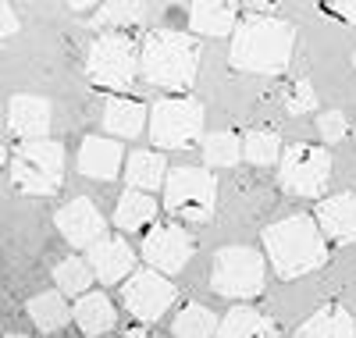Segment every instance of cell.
Returning <instances> with one entry per match:
<instances>
[{
    "mask_svg": "<svg viewBox=\"0 0 356 338\" xmlns=\"http://www.w3.org/2000/svg\"><path fill=\"white\" fill-rule=\"evenodd\" d=\"M296 29L285 18L271 15H246L232 33L228 61L232 68L250 75H282L292 61Z\"/></svg>",
    "mask_w": 356,
    "mask_h": 338,
    "instance_id": "6da1fadb",
    "label": "cell"
},
{
    "mask_svg": "<svg viewBox=\"0 0 356 338\" xmlns=\"http://www.w3.org/2000/svg\"><path fill=\"white\" fill-rule=\"evenodd\" d=\"M264 250H267V260H271V271L282 282H296L310 271H321L332 253L317 221L307 218V214H289V218L267 225Z\"/></svg>",
    "mask_w": 356,
    "mask_h": 338,
    "instance_id": "7a4b0ae2",
    "label": "cell"
},
{
    "mask_svg": "<svg viewBox=\"0 0 356 338\" xmlns=\"http://www.w3.org/2000/svg\"><path fill=\"white\" fill-rule=\"evenodd\" d=\"M139 75L171 97H186L200 75V43L178 29H154L139 43Z\"/></svg>",
    "mask_w": 356,
    "mask_h": 338,
    "instance_id": "3957f363",
    "label": "cell"
},
{
    "mask_svg": "<svg viewBox=\"0 0 356 338\" xmlns=\"http://www.w3.org/2000/svg\"><path fill=\"white\" fill-rule=\"evenodd\" d=\"M65 182V146L54 139L18 143L11 153V186L25 196H54Z\"/></svg>",
    "mask_w": 356,
    "mask_h": 338,
    "instance_id": "277c9868",
    "label": "cell"
},
{
    "mask_svg": "<svg viewBox=\"0 0 356 338\" xmlns=\"http://www.w3.org/2000/svg\"><path fill=\"white\" fill-rule=\"evenodd\" d=\"M214 203H218L214 171L196 168V164L168 168V178H164V210L171 214L175 221L207 225L214 218Z\"/></svg>",
    "mask_w": 356,
    "mask_h": 338,
    "instance_id": "5b68a950",
    "label": "cell"
},
{
    "mask_svg": "<svg viewBox=\"0 0 356 338\" xmlns=\"http://www.w3.org/2000/svg\"><path fill=\"white\" fill-rule=\"evenodd\" d=\"M86 79L97 89L122 93L139 79V43L129 33H104L86 50Z\"/></svg>",
    "mask_w": 356,
    "mask_h": 338,
    "instance_id": "8992f818",
    "label": "cell"
},
{
    "mask_svg": "<svg viewBox=\"0 0 356 338\" xmlns=\"http://www.w3.org/2000/svg\"><path fill=\"white\" fill-rule=\"evenodd\" d=\"M211 289L225 299H257L267 289V260L250 246H225L211 260Z\"/></svg>",
    "mask_w": 356,
    "mask_h": 338,
    "instance_id": "52a82bcc",
    "label": "cell"
},
{
    "mask_svg": "<svg viewBox=\"0 0 356 338\" xmlns=\"http://www.w3.org/2000/svg\"><path fill=\"white\" fill-rule=\"evenodd\" d=\"M150 143L161 150H189L203 132V104L196 97H164L150 104V121H146Z\"/></svg>",
    "mask_w": 356,
    "mask_h": 338,
    "instance_id": "ba28073f",
    "label": "cell"
},
{
    "mask_svg": "<svg viewBox=\"0 0 356 338\" xmlns=\"http://www.w3.org/2000/svg\"><path fill=\"white\" fill-rule=\"evenodd\" d=\"M328 178H332V157L324 146L314 143H292L282 150V161H278V186L289 196H300V200H314L328 189Z\"/></svg>",
    "mask_w": 356,
    "mask_h": 338,
    "instance_id": "9c48e42d",
    "label": "cell"
},
{
    "mask_svg": "<svg viewBox=\"0 0 356 338\" xmlns=\"http://www.w3.org/2000/svg\"><path fill=\"white\" fill-rule=\"evenodd\" d=\"M143 260L157 274H178L196 253V239L178 221H157L143 235Z\"/></svg>",
    "mask_w": 356,
    "mask_h": 338,
    "instance_id": "30bf717a",
    "label": "cell"
},
{
    "mask_svg": "<svg viewBox=\"0 0 356 338\" xmlns=\"http://www.w3.org/2000/svg\"><path fill=\"white\" fill-rule=\"evenodd\" d=\"M178 299V289L157 271H136L132 278L122 285V303L125 310L139 321V324H154L168 314V306H175Z\"/></svg>",
    "mask_w": 356,
    "mask_h": 338,
    "instance_id": "8fae6325",
    "label": "cell"
},
{
    "mask_svg": "<svg viewBox=\"0 0 356 338\" xmlns=\"http://www.w3.org/2000/svg\"><path fill=\"white\" fill-rule=\"evenodd\" d=\"M54 221H57V232L65 235V242L75 246V250H93L107 232V221H104L100 207L89 196H75L72 203H65L54 214Z\"/></svg>",
    "mask_w": 356,
    "mask_h": 338,
    "instance_id": "7c38bea8",
    "label": "cell"
},
{
    "mask_svg": "<svg viewBox=\"0 0 356 338\" xmlns=\"http://www.w3.org/2000/svg\"><path fill=\"white\" fill-rule=\"evenodd\" d=\"M89 271L100 285H125L136 274V250L122 239V235H104L86 257Z\"/></svg>",
    "mask_w": 356,
    "mask_h": 338,
    "instance_id": "4fadbf2b",
    "label": "cell"
},
{
    "mask_svg": "<svg viewBox=\"0 0 356 338\" xmlns=\"http://www.w3.org/2000/svg\"><path fill=\"white\" fill-rule=\"evenodd\" d=\"M314 221L324 235V242H356V193H335L328 200H317Z\"/></svg>",
    "mask_w": 356,
    "mask_h": 338,
    "instance_id": "5bb4252c",
    "label": "cell"
},
{
    "mask_svg": "<svg viewBox=\"0 0 356 338\" xmlns=\"http://www.w3.org/2000/svg\"><path fill=\"white\" fill-rule=\"evenodd\" d=\"M125 171V150L118 139L107 136H86L79 146V175L93 182H114Z\"/></svg>",
    "mask_w": 356,
    "mask_h": 338,
    "instance_id": "9a60e30c",
    "label": "cell"
},
{
    "mask_svg": "<svg viewBox=\"0 0 356 338\" xmlns=\"http://www.w3.org/2000/svg\"><path fill=\"white\" fill-rule=\"evenodd\" d=\"M50 121H54L50 100L33 97V93H18V97H11V104H8V129H11V136H18L22 143L47 139Z\"/></svg>",
    "mask_w": 356,
    "mask_h": 338,
    "instance_id": "2e32d148",
    "label": "cell"
},
{
    "mask_svg": "<svg viewBox=\"0 0 356 338\" xmlns=\"http://www.w3.org/2000/svg\"><path fill=\"white\" fill-rule=\"evenodd\" d=\"M146 121H150V107H146L143 100H132V97H111L104 104V118L100 125L104 132L118 136V139H139Z\"/></svg>",
    "mask_w": 356,
    "mask_h": 338,
    "instance_id": "e0dca14e",
    "label": "cell"
},
{
    "mask_svg": "<svg viewBox=\"0 0 356 338\" xmlns=\"http://www.w3.org/2000/svg\"><path fill=\"white\" fill-rule=\"evenodd\" d=\"M72 321L79 324L82 335L89 338H104L118 328V306L104 296V292H93L89 289L86 296H79V303L72 306Z\"/></svg>",
    "mask_w": 356,
    "mask_h": 338,
    "instance_id": "ac0fdd59",
    "label": "cell"
},
{
    "mask_svg": "<svg viewBox=\"0 0 356 338\" xmlns=\"http://www.w3.org/2000/svg\"><path fill=\"white\" fill-rule=\"evenodd\" d=\"M296 338H356V317L339 303L317 306V310L296 328Z\"/></svg>",
    "mask_w": 356,
    "mask_h": 338,
    "instance_id": "d6986e66",
    "label": "cell"
},
{
    "mask_svg": "<svg viewBox=\"0 0 356 338\" xmlns=\"http://www.w3.org/2000/svg\"><path fill=\"white\" fill-rule=\"evenodd\" d=\"M214 338H278V324L253 306H232L221 317Z\"/></svg>",
    "mask_w": 356,
    "mask_h": 338,
    "instance_id": "ffe728a7",
    "label": "cell"
},
{
    "mask_svg": "<svg viewBox=\"0 0 356 338\" xmlns=\"http://www.w3.org/2000/svg\"><path fill=\"white\" fill-rule=\"evenodd\" d=\"M164 178H168L164 153H157V150H136V153H129V164H125L129 189L154 193V189H164Z\"/></svg>",
    "mask_w": 356,
    "mask_h": 338,
    "instance_id": "44dd1931",
    "label": "cell"
},
{
    "mask_svg": "<svg viewBox=\"0 0 356 338\" xmlns=\"http://www.w3.org/2000/svg\"><path fill=\"white\" fill-rule=\"evenodd\" d=\"M25 310H29V321H33V328L43 331V335H57V331H65V328L72 324V306H68V299L57 292V289L33 296Z\"/></svg>",
    "mask_w": 356,
    "mask_h": 338,
    "instance_id": "7402d4cb",
    "label": "cell"
},
{
    "mask_svg": "<svg viewBox=\"0 0 356 338\" xmlns=\"http://www.w3.org/2000/svg\"><path fill=\"white\" fill-rule=\"evenodd\" d=\"M239 25V8L235 4H214V0H200L189 8V29L200 36H228Z\"/></svg>",
    "mask_w": 356,
    "mask_h": 338,
    "instance_id": "603a6c76",
    "label": "cell"
},
{
    "mask_svg": "<svg viewBox=\"0 0 356 338\" xmlns=\"http://www.w3.org/2000/svg\"><path fill=\"white\" fill-rule=\"evenodd\" d=\"M157 218V200L150 196V193H136V189H125L122 193V200H118V207H114V228L118 232H125V235H132V232H143V228H150V221Z\"/></svg>",
    "mask_w": 356,
    "mask_h": 338,
    "instance_id": "cb8c5ba5",
    "label": "cell"
},
{
    "mask_svg": "<svg viewBox=\"0 0 356 338\" xmlns=\"http://www.w3.org/2000/svg\"><path fill=\"white\" fill-rule=\"evenodd\" d=\"M218 317L207 310V306H200V303H189V306H182L178 310V317L171 321V335L175 338H214L218 335Z\"/></svg>",
    "mask_w": 356,
    "mask_h": 338,
    "instance_id": "d4e9b609",
    "label": "cell"
},
{
    "mask_svg": "<svg viewBox=\"0 0 356 338\" xmlns=\"http://www.w3.org/2000/svg\"><path fill=\"white\" fill-rule=\"evenodd\" d=\"M143 15H146L143 4H125V0H118V4H100L93 11V18H89V25L107 29V33H129V29H136L143 22Z\"/></svg>",
    "mask_w": 356,
    "mask_h": 338,
    "instance_id": "484cf974",
    "label": "cell"
},
{
    "mask_svg": "<svg viewBox=\"0 0 356 338\" xmlns=\"http://www.w3.org/2000/svg\"><path fill=\"white\" fill-rule=\"evenodd\" d=\"M282 136L275 132V129H253V132H246V139H243V157L250 161V164H257V168H271V164H278L282 161Z\"/></svg>",
    "mask_w": 356,
    "mask_h": 338,
    "instance_id": "4316f807",
    "label": "cell"
},
{
    "mask_svg": "<svg viewBox=\"0 0 356 338\" xmlns=\"http://www.w3.org/2000/svg\"><path fill=\"white\" fill-rule=\"evenodd\" d=\"M243 157V139L235 132H211L203 139V164L211 168H235Z\"/></svg>",
    "mask_w": 356,
    "mask_h": 338,
    "instance_id": "83f0119b",
    "label": "cell"
},
{
    "mask_svg": "<svg viewBox=\"0 0 356 338\" xmlns=\"http://www.w3.org/2000/svg\"><path fill=\"white\" fill-rule=\"evenodd\" d=\"M54 282L61 296H86L89 285H93V271L82 257H65L61 264L54 267Z\"/></svg>",
    "mask_w": 356,
    "mask_h": 338,
    "instance_id": "f1b7e54d",
    "label": "cell"
},
{
    "mask_svg": "<svg viewBox=\"0 0 356 338\" xmlns=\"http://www.w3.org/2000/svg\"><path fill=\"white\" fill-rule=\"evenodd\" d=\"M314 107H317V93H314L310 79H292L285 86V111L292 118H300V114H310Z\"/></svg>",
    "mask_w": 356,
    "mask_h": 338,
    "instance_id": "f546056e",
    "label": "cell"
},
{
    "mask_svg": "<svg viewBox=\"0 0 356 338\" xmlns=\"http://www.w3.org/2000/svg\"><path fill=\"white\" fill-rule=\"evenodd\" d=\"M317 132H321V139L324 143H342L346 139V132H349V121H346V114L342 111H324L321 118H317Z\"/></svg>",
    "mask_w": 356,
    "mask_h": 338,
    "instance_id": "4dcf8cb0",
    "label": "cell"
},
{
    "mask_svg": "<svg viewBox=\"0 0 356 338\" xmlns=\"http://www.w3.org/2000/svg\"><path fill=\"white\" fill-rule=\"evenodd\" d=\"M324 11L342 18L346 25H356V0H332V4H324Z\"/></svg>",
    "mask_w": 356,
    "mask_h": 338,
    "instance_id": "1f68e13d",
    "label": "cell"
},
{
    "mask_svg": "<svg viewBox=\"0 0 356 338\" xmlns=\"http://www.w3.org/2000/svg\"><path fill=\"white\" fill-rule=\"evenodd\" d=\"M18 33V15L8 8V4H0V43H4L8 36Z\"/></svg>",
    "mask_w": 356,
    "mask_h": 338,
    "instance_id": "d6a6232c",
    "label": "cell"
},
{
    "mask_svg": "<svg viewBox=\"0 0 356 338\" xmlns=\"http://www.w3.org/2000/svg\"><path fill=\"white\" fill-rule=\"evenodd\" d=\"M122 338H154V335H150V331H146V328L139 324V328H129V331H125Z\"/></svg>",
    "mask_w": 356,
    "mask_h": 338,
    "instance_id": "836d02e7",
    "label": "cell"
},
{
    "mask_svg": "<svg viewBox=\"0 0 356 338\" xmlns=\"http://www.w3.org/2000/svg\"><path fill=\"white\" fill-rule=\"evenodd\" d=\"M0 338H29V335H22V331H8V335H0Z\"/></svg>",
    "mask_w": 356,
    "mask_h": 338,
    "instance_id": "e575fe53",
    "label": "cell"
},
{
    "mask_svg": "<svg viewBox=\"0 0 356 338\" xmlns=\"http://www.w3.org/2000/svg\"><path fill=\"white\" fill-rule=\"evenodd\" d=\"M4 161H8V146H4V143H0V164H4Z\"/></svg>",
    "mask_w": 356,
    "mask_h": 338,
    "instance_id": "d590c367",
    "label": "cell"
},
{
    "mask_svg": "<svg viewBox=\"0 0 356 338\" xmlns=\"http://www.w3.org/2000/svg\"><path fill=\"white\" fill-rule=\"evenodd\" d=\"M353 68H356V54H353Z\"/></svg>",
    "mask_w": 356,
    "mask_h": 338,
    "instance_id": "8d00e7d4",
    "label": "cell"
}]
</instances>
